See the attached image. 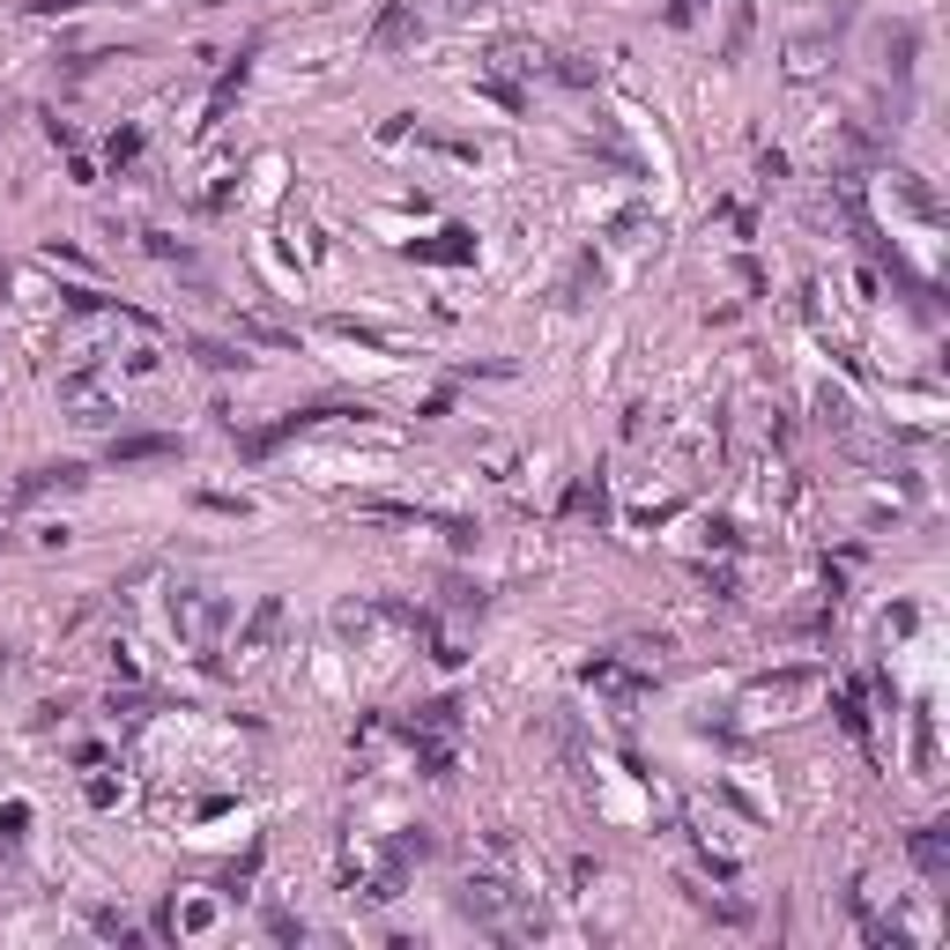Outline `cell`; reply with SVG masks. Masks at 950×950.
<instances>
[{"label": "cell", "mask_w": 950, "mask_h": 950, "mask_svg": "<svg viewBox=\"0 0 950 950\" xmlns=\"http://www.w3.org/2000/svg\"><path fill=\"white\" fill-rule=\"evenodd\" d=\"M89 483V468L83 460H38V468H23V483H15V497H67V491H83Z\"/></svg>", "instance_id": "3"}, {"label": "cell", "mask_w": 950, "mask_h": 950, "mask_svg": "<svg viewBox=\"0 0 950 950\" xmlns=\"http://www.w3.org/2000/svg\"><path fill=\"white\" fill-rule=\"evenodd\" d=\"M186 349H194V357H201L208 372H246V349H238V342H215V334H194V342H186Z\"/></svg>", "instance_id": "9"}, {"label": "cell", "mask_w": 950, "mask_h": 950, "mask_svg": "<svg viewBox=\"0 0 950 950\" xmlns=\"http://www.w3.org/2000/svg\"><path fill=\"white\" fill-rule=\"evenodd\" d=\"M38 8H89V0H38Z\"/></svg>", "instance_id": "19"}, {"label": "cell", "mask_w": 950, "mask_h": 950, "mask_svg": "<svg viewBox=\"0 0 950 950\" xmlns=\"http://www.w3.org/2000/svg\"><path fill=\"white\" fill-rule=\"evenodd\" d=\"M268 928H275V936H283V943H305V921H297V913H283V906L268 913Z\"/></svg>", "instance_id": "17"}, {"label": "cell", "mask_w": 950, "mask_h": 950, "mask_svg": "<svg viewBox=\"0 0 950 950\" xmlns=\"http://www.w3.org/2000/svg\"><path fill=\"white\" fill-rule=\"evenodd\" d=\"M565 513H572V520H594V528L609 520V483H602V468H594V476H579V483H572V497H565Z\"/></svg>", "instance_id": "8"}, {"label": "cell", "mask_w": 950, "mask_h": 950, "mask_svg": "<svg viewBox=\"0 0 950 950\" xmlns=\"http://www.w3.org/2000/svg\"><path fill=\"white\" fill-rule=\"evenodd\" d=\"M454 906L468 913V921H483V928H497V913H505V884L497 876H468L454 891Z\"/></svg>", "instance_id": "7"}, {"label": "cell", "mask_w": 950, "mask_h": 950, "mask_svg": "<svg viewBox=\"0 0 950 950\" xmlns=\"http://www.w3.org/2000/svg\"><path fill=\"white\" fill-rule=\"evenodd\" d=\"M252 868H260V847H252V854H246V862H238V868H223V876H215V891H223V899H246Z\"/></svg>", "instance_id": "12"}, {"label": "cell", "mask_w": 950, "mask_h": 950, "mask_svg": "<svg viewBox=\"0 0 950 950\" xmlns=\"http://www.w3.org/2000/svg\"><path fill=\"white\" fill-rule=\"evenodd\" d=\"M446 609H454V617H483V609H491V594H483L468 572H446Z\"/></svg>", "instance_id": "10"}, {"label": "cell", "mask_w": 950, "mask_h": 950, "mask_svg": "<svg viewBox=\"0 0 950 950\" xmlns=\"http://www.w3.org/2000/svg\"><path fill=\"white\" fill-rule=\"evenodd\" d=\"M275 631H283V602H275V594H260V602H252V617L238 624V662H260V654L275 646Z\"/></svg>", "instance_id": "5"}, {"label": "cell", "mask_w": 950, "mask_h": 950, "mask_svg": "<svg viewBox=\"0 0 950 950\" xmlns=\"http://www.w3.org/2000/svg\"><path fill=\"white\" fill-rule=\"evenodd\" d=\"M557 83H594V67H587L579 52H565V60H557Z\"/></svg>", "instance_id": "18"}, {"label": "cell", "mask_w": 950, "mask_h": 950, "mask_svg": "<svg viewBox=\"0 0 950 950\" xmlns=\"http://www.w3.org/2000/svg\"><path fill=\"white\" fill-rule=\"evenodd\" d=\"M810 691H817V676H773V683L750 691V705H794V699H810Z\"/></svg>", "instance_id": "11"}, {"label": "cell", "mask_w": 950, "mask_h": 950, "mask_svg": "<svg viewBox=\"0 0 950 950\" xmlns=\"http://www.w3.org/2000/svg\"><path fill=\"white\" fill-rule=\"evenodd\" d=\"M334 631H342V639H365V631H372V609H365V602H357V609H334Z\"/></svg>", "instance_id": "15"}, {"label": "cell", "mask_w": 950, "mask_h": 950, "mask_svg": "<svg viewBox=\"0 0 950 950\" xmlns=\"http://www.w3.org/2000/svg\"><path fill=\"white\" fill-rule=\"evenodd\" d=\"M431 528H439V535L454 542V550H476V535H483V528H476V520H454V513H439V520H431Z\"/></svg>", "instance_id": "14"}, {"label": "cell", "mask_w": 950, "mask_h": 950, "mask_svg": "<svg viewBox=\"0 0 950 950\" xmlns=\"http://www.w3.org/2000/svg\"><path fill=\"white\" fill-rule=\"evenodd\" d=\"M104 460H112V468H149V460H178V439H171V431H112Z\"/></svg>", "instance_id": "1"}, {"label": "cell", "mask_w": 950, "mask_h": 950, "mask_svg": "<svg viewBox=\"0 0 950 950\" xmlns=\"http://www.w3.org/2000/svg\"><path fill=\"white\" fill-rule=\"evenodd\" d=\"M134 157H141V126H120L112 134V164H134Z\"/></svg>", "instance_id": "16"}, {"label": "cell", "mask_w": 950, "mask_h": 950, "mask_svg": "<svg viewBox=\"0 0 950 950\" xmlns=\"http://www.w3.org/2000/svg\"><path fill=\"white\" fill-rule=\"evenodd\" d=\"M60 402L75 409V423H120L112 394H104V386H97L89 372H67V379H60Z\"/></svg>", "instance_id": "4"}, {"label": "cell", "mask_w": 950, "mask_h": 950, "mask_svg": "<svg viewBox=\"0 0 950 950\" xmlns=\"http://www.w3.org/2000/svg\"><path fill=\"white\" fill-rule=\"evenodd\" d=\"M906 854H913V868H921L928 884H950V825H921V831H906Z\"/></svg>", "instance_id": "6"}, {"label": "cell", "mask_w": 950, "mask_h": 950, "mask_svg": "<svg viewBox=\"0 0 950 950\" xmlns=\"http://www.w3.org/2000/svg\"><path fill=\"white\" fill-rule=\"evenodd\" d=\"M89 928H97V936H112V943H134V921H126V913H112V906L89 913Z\"/></svg>", "instance_id": "13"}, {"label": "cell", "mask_w": 950, "mask_h": 950, "mask_svg": "<svg viewBox=\"0 0 950 950\" xmlns=\"http://www.w3.org/2000/svg\"><path fill=\"white\" fill-rule=\"evenodd\" d=\"M416 38H423V15H416V0H386L365 45H372V52H409Z\"/></svg>", "instance_id": "2"}]
</instances>
